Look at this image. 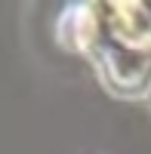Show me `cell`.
<instances>
[{
	"instance_id": "1",
	"label": "cell",
	"mask_w": 151,
	"mask_h": 154,
	"mask_svg": "<svg viewBox=\"0 0 151 154\" xmlns=\"http://www.w3.org/2000/svg\"><path fill=\"white\" fill-rule=\"evenodd\" d=\"M59 37L68 49H77L96 65V74L114 96L136 99L151 89V53L130 49L99 28L96 3L71 6L59 25Z\"/></svg>"
}]
</instances>
